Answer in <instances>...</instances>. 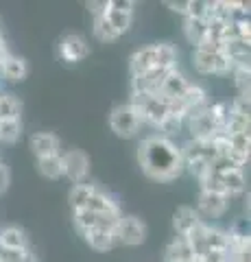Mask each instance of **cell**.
Returning a JSON list of instances; mask_svg holds the SVG:
<instances>
[{"mask_svg":"<svg viewBox=\"0 0 251 262\" xmlns=\"http://www.w3.org/2000/svg\"><path fill=\"white\" fill-rule=\"evenodd\" d=\"M138 160H140V166L144 173L153 179H159V182H171L184 168L181 149H177L168 138H162V136L147 138L140 144Z\"/></svg>","mask_w":251,"mask_h":262,"instance_id":"6da1fadb","label":"cell"},{"mask_svg":"<svg viewBox=\"0 0 251 262\" xmlns=\"http://www.w3.org/2000/svg\"><path fill=\"white\" fill-rule=\"evenodd\" d=\"M129 105L138 112L140 120H147L155 127H159L168 118V101L159 98L157 94H133Z\"/></svg>","mask_w":251,"mask_h":262,"instance_id":"7a4b0ae2","label":"cell"},{"mask_svg":"<svg viewBox=\"0 0 251 262\" xmlns=\"http://www.w3.org/2000/svg\"><path fill=\"white\" fill-rule=\"evenodd\" d=\"M109 125H111V131H114L116 136L120 138H131L138 134V129H140L142 120L138 116V112L131 107V105H118L114 107L109 116Z\"/></svg>","mask_w":251,"mask_h":262,"instance_id":"3957f363","label":"cell"},{"mask_svg":"<svg viewBox=\"0 0 251 262\" xmlns=\"http://www.w3.org/2000/svg\"><path fill=\"white\" fill-rule=\"evenodd\" d=\"M114 238L123 245H129V247H135L147 238V227L135 216H120L114 227Z\"/></svg>","mask_w":251,"mask_h":262,"instance_id":"277c9868","label":"cell"},{"mask_svg":"<svg viewBox=\"0 0 251 262\" xmlns=\"http://www.w3.org/2000/svg\"><path fill=\"white\" fill-rule=\"evenodd\" d=\"M192 61L201 75H225V72L234 68L232 61L223 53H208V51H199V48L194 51Z\"/></svg>","mask_w":251,"mask_h":262,"instance_id":"5b68a950","label":"cell"},{"mask_svg":"<svg viewBox=\"0 0 251 262\" xmlns=\"http://www.w3.org/2000/svg\"><path fill=\"white\" fill-rule=\"evenodd\" d=\"M61 166H63V175L72 184H83V179L87 177V170H90V160H87V155L83 151L70 149L68 153L61 155Z\"/></svg>","mask_w":251,"mask_h":262,"instance_id":"8992f818","label":"cell"},{"mask_svg":"<svg viewBox=\"0 0 251 262\" xmlns=\"http://www.w3.org/2000/svg\"><path fill=\"white\" fill-rule=\"evenodd\" d=\"M188 127H190L192 140H212V138L221 134V127H218V122L214 120L212 114H210V107L190 116Z\"/></svg>","mask_w":251,"mask_h":262,"instance_id":"52a82bcc","label":"cell"},{"mask_svg":"<svg viewBox=\"0 0 251 262\" xmlns=\"http://www.w3.org/2000/svg\"><path fill=\"white\" fill-rule=\"evenodd\" d=\"M59 55H61L63 61L75 63V61H81V59H85V57L90 55V46H87L85 37L77 35V33H70V35H66L61 39Z\"/></svg>","mask_w":251,"mask_h":262,"instance_id":"ba28073f","label":"cell"},{"mask_svg":"<svg viewBox=\"0 0 251 262\" xmlns=\"http://www.w3.org/2000/svg\"><path fill=\"white\" fill-rule=\"evenodd\" d=\"M118 219L116 216H107V214H96V212H90V210L75 212V225L81 229V232H87V229H94V227L111 229V232H114Z\"/></svg>","mask_w":251,"mask_h":262,"instance_id":"9c48e42d","label":"cell"},{"mask_svg":"<svg viewBox=\"0 0 251 262\" xmlns=\"http://www.w3.org/2000/svg\"><path fill=\"white\" fill-rule=\"evenodd\" d=\"M230 249V241H227V232H221V229L208 227L206 236H203V249H201V256H208V253H221V256H227Z\"/></svg>","mask_w":251,"mask_h":262,"instance_id":"30bf717a","label":"cell"},{"mask_svg":"<svg viewBox=\"0 0 251 262\" xmlns=\"http://www.w3.org/2000/svg\"><path fill=\"white\" fill-rule=\"evenodd\" d=\"M188 85H190V83L184 79L181 72L171 70V72L166 75L164 83H162L157 96H159V98H164V101H175V98H179V96L186 92V88H188Z\"/></svg>","mask_w":251,"mask_h":262,"instance_id":"8fae6325","label":"cell"},{"mask_svg":"<svg viewBox=\"0 0 251 262\" xmlns=\"http://www.w3.org/2000/svg\"><path fill=\"white\" fill-rule=\"evenodd\" d=\"M157 68V51L155 46H144L131 57V72L133 77H140L144 72Z\"/></svg>","mask_w":251,"mask_h":262,"instance_id":"7c38bea8","label":"cell"},{"mask_svg":"<svg viewBox=\"0 0 251 262\" xmlns=\"http://www.w3.org/2000/svg\"><path fill=\"white\" fill-rule=\"evenodd\" d=\"M31 151L39 158H48V155L59 153V138L53 134H35L31 136Z\"/></svg>","mask_w":251,"mask_h":262,"instance_id":"4fadbf2b","label":"cell"},{"mask_svg":"<svg viewBox=\"0 0 251 262\" xmlns=\"http://www.w3.org/2000/svg\"><path fill=\"white\" fill-rule=\"evenodd\" d=\"M179 98H181V103H184V107H186V114H188L186 118H190V116H194V114L208 110V105H206V92L199 85H188V88H186V92Z\"/></svg>","mask_w":251,"mask_h":262,"instance_id":"5bb4252c","label":"cell"},{"mask_svg":"<svg viewBox=\"0 0 251 262\" xmlns=\"http://www.w3.org/2000/svg\"><path fill=\"white\" fill-rule=\"evenodd\" d=\"M199 223H201V219H199V214L192 208H188V206L177 208L173 225H175V229H177V234H179V236H184V238H186V236H188Z\"/></svg>","mask_w":251,"mask_h":262,"instance_id":"9a60e30c","label":"cell"},{"mask_svg":"<svg viewBox=\"0 0 251 262\" xmlns=\"http://www.w3.org/2000/svg\"><path fill=\"white\" fill-rule=\"evenodd\" d=\"M225 208H227V196L225 194H214V192H203L199 194V210L208 216H221Z\"/></svg>","mask_w":251,"mask_h":262,"instance_id":"2e32d148","label":"cell"},{"mask_svg":"<svg viewBox=\"0 0 251 262\" xmlns=\"http://www.w3.org/2000/svg\"><path fill=\"white\" fill-rule=\"evenodd\" d=\"M85 210H90V212H96V214H107V216H120V210L116 206V201L111 199L109 194H105V192H99V190H94V194L90 196V201H87V206Z\"/></svg>","mask_w":251,"mask_h":262,"instance_id":"e0dca14e","label":"cell"},{"mask_svg":"<svg viewBox=\"0 0 251 262\" xmlns=\"http://www.w3.org/2000/svg\"><path fill=\"white\" fill-rule=\"evenodd\" d=\"M214 173V170H212ZM218 182H221L225 194H238L245 190V175H242V168H230V170H221L216 173Z\"/></svg>","mask_w":251,"mask_h":262,"instance_id":"ac0fdd59","label":"cell"},{"mask_svg":"<svg viewBox=\"0 0 251 262\" xmlns=\"http://www.w3.org/2000/svg\"><path fill=\"white\" fill-rule=\"evenodd\" d=\"M0 249H29V236L20 227H5L0 232Z\"/></svg>","mask_w":251,"mask_h":262,"instance_id":"d6986e66","label":"cell"},{"mask_svg":"<svg viewBox=\"0 0 251 262\" xmlns=\"http://www.w3.org/2000/svg\"><path fill=\"white\" fill-rule=\"evenodd\" d=\"M0 72H3V77L7 81H22V79H27V75H29V66H27V61H24L22 57L9 55L3 63H0Z\"/></svg>","mask_w":251,"mask_h":262,"instance_id":"ffe728a7","label":"cell"},{"mask_svg":"<svg viewBox=\"0 0 251 262\" xmlns=\"http://www.w3.org/2000/svg\"><path fill=\"white\" fill-rule=\"evenodd\" d=\"M85 241L90 243V247L96 249V251H107L114 247V232L111 229H101V227H94V229H87V232H83Z\"/></svg>","mask_w":251,"mask_h":262,"instance_id":"44dd1931","label":"cell"},{"mask_svg":"<svg viewBox=\"0 0 251 262\" xmlns=\"http://www.w3.org/2000/svg\"><path fill=\"white\" fill-rule=\"evenodd\" d=\"M192 258H194V249L184 236H177L166 247V262H188Z\"/></svg>","mask_w":251,"mask_h":262,"instance_id":"7402d4cb","label":"cell"},{"mask_svg":"<svg viewBox=\"0 0 251 262\" xmlns=\"http://www.w3.org/2000/svg\"><path fill=\"white\" fill-rule=\"evenodd\" d=\"M184 31H186V37H188V42L194 44V46H201L208 39V22L206 20L186 18Z\"/></svg>","mask_w":251,"mask_h":262,"instance_id":"603a6c76","label":"cell"},{"mask_svg":"<svg viewBox=\"0 0 251 262\" xmlns=\"http://www.w3.org/2000/svg\"><path fill=\"white\" fill-rule=\"evenodd\" d=\"M96 188L90 186V184H75L72 186V190H70V206L75 212L79 210H85L87 206V201H90V196L94 194Z\"/></svg>","mask_w":251,"mask_h":262,"instance_id":"cb8c5ba5","label":"cell"},{"mask_svg":"<svg viewBox=\"0 0 251 262\" xmlns=\"http://www.w3.org/2000/svg\"><path fill=\"white\" fill-rule=\"evenodd\" d=\"M37 170L42 173L46 179H57L63 175V166H61V155H48V158H39L37 160Z\"/></svg>","mask_w":251,"mask_h":262,"instance_id":"d4e9b609","label":"cell"},{"mask_svg":"<svg viewBox=\"0 0 251 262\" xmlns=\"http://www.w3.org/2000/svg\"><path fill=\"white\" fill-rule=\"evenodd\" d=\"M223 136H234V134H249V116L245 114L230 112V118L225 122V127L221 131Z\"/></svg>","mask_w":251,"mask_h":262,"instance_id":"484cf974","label":"cell"},{"mask_svg":"<svg viewBox=\"0 0 251 262\" xmlns=\"http://www.w3.org/2000/svg\"><path fill=\"white\" fill-rule=\"evenodd\" d=\"M105 20L111 24V29H114L118 35L120 33H125L129 27H131V13H125V11H116V9H109V3H107V9H105Z\"/></svg>","mask_w":251,"mask_h":262,"instance_id":"4316f807","label":"cell"},{"mask_svg":"<svg viewBox=\"0 0 251 262\" xmlns=\"http://www.w3.org/2000/svg\"><path fill=\"white\" fill-rule=\"evenodd\" d=\"M20 116V103L13 94H0V120H15Z\"/></svg>","mask_w":251,"mask_h":262,"instance_id":"83f0119b","label":"cell"},{"mask_svg":"<svg viewBox=\"0 0 251 262\" xmlns=\"http://www.w3.org/2000/svg\"><path fill=\"white\" fill-rule=\"evenodd\" d=\"M157 68H166V70H175V61H177V51L171 44H157Z\"/></svg>","mask_w":251,"mask_h":262,"instance_id":"f1b7e54d","label":"cell"},{"mask_svg":"<svg viewBox=\"0 0 251 262\" xmlns=\"http://www.w3.org/2000/svg\"><path fill=\"white\" fill-rule=\"evenodd\" d=\"M94 35H96V39H101V42H114L118 37V33L111 29V24L105 20V15H96L94 18Z\"/></svg>","mask_w":251,"mask_h":262,"instance_id":"f546056e","label":"cell"},{"mask_svg":"<svg viewBox=\"0 0 251 262\" xmlns=\"http://www.w3.org/2000/svg\"><path fill=\"white\" fill-rule=\"evenodd\" d=\"M184 166H188V170L199 179V182H203V179L212 173V164L206 162V160H199V158H192V160H184Z\"/></svg>","mask_w":251,"mask_h":262,"instance_id":"4dcf8cb0","label":"cell"},{"mask_svg":"<svg viewBox=\"0 0 251 262\" xmlns=\"http://www.w3.org/2000/svg\"><path fill=\"white\" fill-rule=\"evenodd\" d=\"M20 120H0V140L3 142H15L20 136Z\"/></svg>","mask_w":251,"mask_h":262,"instance_id":"1f68e13d","label":"cell"},{"mask_svg":"<svg viewBox=\"0 0 251 262\" xmlns=\"http://www.w3.org/2000/svg\"><path fill=\"white\" fill-rule=\"evenodd\" d=\"M208 15H210V3L208 0H188V13H186V18L208 20Z\"/></svg>","mask_w":251,"mask_h":262,"instance_id":"d6a6232c","label":"cell"},{"mask_svg":"<svg viewBox=\"0 0 251 262\" xmlns=\"http://www.w3.org/2000/svg\"><path fill=\"white\" fill-rule=\"evenodd\" d=\"M227 144H230L232 151H238V153L249 155L251 138H249V134H234V136H227Z\"/></svg>","mask_w":251,"mask_h":262,"instance_id":"836d02e7","label":"cell"},{"mask_svg":"<svg viewBox=\"0 0 251 262\" xmlns=\"http://www.w3.org/2000/svg\"><path fill=\"white\" fill-rule=\"evenodd\" d=\"M29 249H0V262H20Z\"/></svg>","mask_w":251,"mask_h":262,"instance_id":"e575fe53","label":"cell"},{"mask_svg":"<svg viewBox=\"0 0 251 262\" xmlns=\"http://www.w3.org/2000/svg\"><path fill=\"white\" fill-rule=\"evenodd\" d=\"M133 7H135L133 0H109V9H116V11L131 13V11H133Z\"/></svg>","mask_w":251,"mask_h":262,"instance_id":"d590c367","label":"cell"},{"mask_svg":"<svg viewBox=\"0 0 251 262\" xmlns=\"http://www.w3.org/2000/svg\"><path fill=\"white\" fill-rule=\"evenodd\" d=\"M181 127V118H175V116H168L164 122L159 125V129L164 131V134H175L177 129Z\"/></svg>","mask_w":251,"mask_h":262,"instance_id":"8d00e7d4","label":"cell"},{"mask_svg":"<svg viewBox=\"0 0 251 262\" xmlns=\"http://www.w3.org/2000/svg\"><path fill=\"white\" fill-rule=\"evenodd\" d=\"M9 184H11V173H9V168H7L5 164H0V194L7 192Z\"/></svg>","mask_w":251,"mask_h":262,"instance_id":"74e56055","label":"cell"},{"mask_svg":"<svg viewBox=\"0 0 251 262\" xmlns=\"http://www.w3.org/2000/svg\"><path fill=\"white\" fill-rule=\"evenodd\" d=\"M166 7H171L173 11H177V13H188V3H173V0H168L166 3Z\"/></svg>","mask_w":251,"mask_h":262,"instance_id":"f35d334b","label":"cell"},{"mask_svg":"<svg viewBox=\"0 0 251 262\" xmlns=\"http://www.w3.org/2000/svg\"><path fill=\"white\" fill-rule=\"evenodd\" d=\"M20 262H37V258H35L31 251H27V253H24V258H22Z\"/></svg>","mask_w":251,"mask_h":262,"instance_id":"ab89813d","label":"cell"},{"mask_svg":"<svg viewBox=\"0 0 251 262\" xmlns=\"http://www.w3.org/2000/svg\"><path fill=\"white\" fill-rule=\"evenodd\" d=\"M188 262H203V260H201L199 256H194V258H192V260H188Z\"/></svg>","mask_w":251,"mask_h":262,"instance_id":"60d3db41","label":"cell"},{"mask_svg":"<svg viewBox=\"0 0 251 262\" xmlns=\"http://www.w3.org/2000/svg\"><path fill=\"white\" fill-rule=\"evenodd\" d=\"M0 39H3V33H0Z\"/></svg>","mask_w":251,"mask_h":262,"instance_id":"b9f144b4","label":"cell"}]
</instances>
